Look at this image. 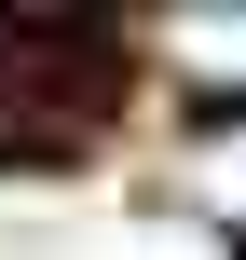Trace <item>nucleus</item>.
<instances>
[{
	"mask_svg": "<svg viewBox=\"0 0 246 260\" xmlns=\"http://www.w3.org/2000/svg\"><path fill=\"white\" fill-rule=\"evenodd\" d=\"M151 69L178 82V110L246 123V14H164L151 27Z\"/></svg>",
	"mask_w": 246,
	"mask_h": 260,
	"instance_id": "f257e3e1",
	"label": "nucleus"
},
{
	"mask_svg": "<svg viewBox=\"0 0 246 260\" xmlns=\"http://www.w3.org/2000/svg\"><path fill=\"white\" fill-rule=\"evenodd\" d=\"M178 178H192V206H205V219H233V233H246V123H205Z\"/></svg>",
	"mask_w": 246,
	"mask_h": 260,
	"instance_id": "f03ea898",
	"label": "nucleus"
}]
</instances>
